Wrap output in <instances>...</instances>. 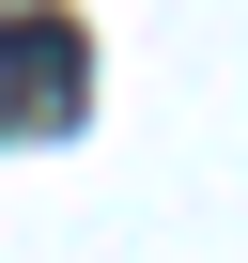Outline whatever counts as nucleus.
<instances>
[{
	"mask_svg": "<svg viewBox=\"0 0 248 263\" xmlns=\"http://www.w3.org/2000/svg\"><path fill=\"white\" fill-rule=\"evenodd\" d=\"M0 108H16V124H78V31L47 16V0L0 16Z\"/></svg>",
	"mask_w": 248,
	"mask_h": 263,
	"instance_id": "f257e3e1",
	"label": "nucleus"
}]
</instances>
